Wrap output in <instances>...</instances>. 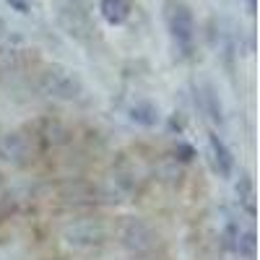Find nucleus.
Instances as JSON below:
<instances>
[{
	"instance_id": "1",
	"label": "nucleus",
	"mask_w": 260,
	"mask_h": 260,
	"mask_svg": "<svg viewBox=\"0 0 260 260\" xmlns=\"http://www.w3.org/2000/svg\"><path fill=\"white\" fill-rule=\"evenodd\" d=\"M167 26L172 39L177 42V47L187 55L192 50V42H195V18L192 11L185 3H169L167 6Z\"/></svg>"
},
{
	"instance_id": "2",
	"label": "nucleus",
	"mask_w": 260,
	"mask_h": 260,
	"mask_svg": "<svg viewBox=\"0 0 260 260\" xmlns=\"http://www.w3.org/2000/svg\"><path fill=\"white\" fill-rule=\"evenodd\" d=\"M39 89L45 91L47 96H55V99H62V102H71V99H78L81 96V81L62 71V68H47L45 73L39 76Z\"/></svg>"
},
{
	"instance_id": "3",
	"label": "nucleus",
	"mask_w": 260,
	"mask_h": 260,
	"mask_svg": "<svg viewBox=\"0 0 260 260\" xmlns=\"http://www.w3.org/2000/svg\"><path fill=\"white\" fill-rule=\"evenodd\" d=\"M120 240H122V245L133 252V255H148L151 250L156 247V232L151 229L146 221H141V219H127L125 224H122V229H120Z\"/></svg>"
},
{
	"instance_id": "4",
	"label": "nucleus",
	"mask_w": 260,
	"mask_h": 260,
	"mask_svg": "<svg viewBox=\"0 0 260 260\" xmlns=\"http://www.w3.org/2000/svg\"><path fill=\"white\" fill-rule=\"evenodd\" d=\"M31 156V146L21 133H0V159L8 164H26Z\"/></svg>"
},
{
	"instance_id": "5",
	"label": "nucleus",
	"mask_w": 260,
	"mask_h": 260,
	"mask_svg": "<svg viewBox=\"0 0 260 260\" xmlns=\"http://www.w3.org/2000/svg\"><path fill=\"white\" fill-rule=\"evenodd\" d=\"M208 148H211V156H213V167H216V172H219L221 177H232L234 175V167H237V161H234V154H232V148L216 136V133H208Z\"/></svg>"
},
{
	"instance_id": "6",
	"label": "nucleus",
	"mask_w": 260,
	"mask_h": 260,
	"mask_svg": "<svg viewBox=\"0 0 260 260\" xmlns=\"http://www.w3.org/2000/svg\"><path fill=\"white\" fill-rule=\"evenodd\" d=\"M65 240L73 247H91L104 240V232L102 226H94V224H76L73 229L65 232Z\"/></svg>"
},
{
	"instance_id": "7",
	"label": "nucleus",
	"mask_w": 260,
	"mask_h": 260,
	"mask_svg": "<svg viewBox=\"0 0 260 260\" xmlns=\"http://www.w3.org/2000/svg\"><path fill=\"white\" fill-rule=\"evenodd\" d=\"M127 117L130 122H136L141 127H156L161 115H159V107L154 102H136L133 107L127 110Z\"/></svg>"
},
{
	"instance_id": "8",
	"label": "nucleus",
	"mask_w": 260,
	"mask_h": 260,
	"mask_svg": "<svg viewBox=\"0 0 260 260\" xmlns=\"http://www.w3.org/2000/svg\"><path fill=\"white\" fill-rule=\"evenodd\" d=\"M99 13L107 24L120 26L130 18V0H99Z\"/></svg>"
},
{
	"instance_id": "9",
	"label": "nucleus",
	"mask_w": 260,
	"mask_h": 260,
	"mask_svg": "<svg viewBox=\"0 0 260 260\" xmlns=\"http://www.w3.org/2000/svg\"><path fill=\"white\" fill-rule=\"evenodd\" d=\"M237 198H240V206H242L250 216L257 213V203H255V182H252L250 175H242L240 182H237Z\"/></svg>"
},
{
	"instance_id": "10",
	"label": "nucleus",
	"mask_w": 260,
	"mask_h": 260,
	"mask_svg": "<svg viewBox=\"0 0 260 260\" xmlns=\"http://www.w3.org/2000/svg\"><path fill=\"white\" fill-rule=\"evenodd\" d=\"M255 245H257L255 232H252V229H240V234H237V242H234V250H232V252H237V255L245 257V260H255Z\"/></svg>"
},
{
	"instance_id": "11",
	"label": "nucleus",
	"mask_w": 260,
	"mask_h": 260,
	"mask_svg": "<svg viewBox=\"0 0 260 260\" xmlns=\"http://www.w3.org/2000/svg\"><path fill=\"white\" fill-rule=\"evenodd\" d=\"M201 96H203V110H206V115H208L213 122H224V107H221V102H219V94L213 91V86H206Z\"/></svg>"
},
{
	"instance_id": "12",
	"label": "nucleus",
	"mask_w": 260,
	"mask_h": 260,
	"mask_svg": "<svg viewBox=\"0 0 260 260\" xmlns=\"http://www.w3.org/2000/svg\"><path fill=\"white\" fill-rule=\"evenodd\" d=\"M195 148H192V143H187V141H177V146H175V159L180 161V164H190V161H195Z\"/></svg>"
},
{
	"instance_id": "13",
	"label": "nucleus",
	"mask_w": 260,
	"mask_h": 260,
	"mask_svg": "<svg viewBox=\"0 0 260 260\" xmlns=\"http://www.w3.org/2000/svg\"><path fill=\"white\" fill-rule=\"evenodd\" d=\"M6 6H11V11H16V13H21V16H26V13L31 11L29 0H6Z\"/></svg>"
},
{
	"instance_id": "14",
	"label": "nucleus",
	"mask_w": 260,
	"mask_h": 260,
	"mask_svg": "<svg viewBox=\"0 0 260 260\" xmlns=\"http://www.w3.org/2000/svg\"><path fill=\"white\" fill-rule=\"evenodd\" d=\"M247 11L255 16V0H247Z\"/></svg>"
},
{
	"instance_id": "15",
	"label": "nucleus",
	"mask_w": 260,
	"mask_h": 260,
	"mask_svg": "<svg viewBox=\"0 0 260 260\" xmlns=\"http://www.w3.org/2000/svg\"><path fill=\"white\" fill-rule=\"evenodd\" d=\"M0 185H3V177H0Z\"/></svg>"
}]
</instances>
